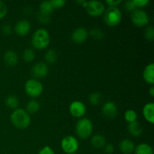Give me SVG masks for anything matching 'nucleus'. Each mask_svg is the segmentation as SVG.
<instances>
[{
  "label": "nucleus",
  "mask_w": 154,
  "mask_h": 154,
  "mask_svg": "<svg viewBox=\"0 0 154 154\" xmlns=\"http://www.w3.org/2000/svg\"><path fill=\"white\" fill-rule=\"evenodd\" d=\"M69 112L71 115L76 118H82L87 112L86 105L81 101H73L69 105Z\"/></svg>",
  "instance_id": "9"
},
{
  "label": "nucleus",
  "mask_w": 154,
  "mask_h": 154,
  "mask_svg": "<svg viewBox=\"0 0 154 154\" xmlns=\"http://www.w3.org/2000/svg\"><path fill=\"white\" fill-rule=\"evenodd\" d=\"M69 154H76V153H69Z\"/></svg>",
  "instance_id": "41"
},
{
  "label": "nucleus",
  "mask_w": 154,
  "mask_h": 154,
  "mask_svg": "<svg viewBox=\"0 0 154 154\" xmlns=\"http://www.w3.org/2000/svg\"><path fill=\"white\" fill-rule=\"evenodd\" d=\"M89 32L84 27H79L74 30L72 34V39L75 43L82 44L88 38Z\"/></svg>",
  "instance_id": "11"
},
{
  "label": "nucleus",
  "mask_w": 154,
  "mask_h": 154,
  "mask_svg": "<svg viewBox=\"0 0 154 154\" xmlns=\"http://www.w3.org/2000/svg\"><path fill=\"white\" fill-rule=\"evenodd\" d=\"M144 36L145 38L149 42H152L154 40V28L152 26H149L146 28L144 31Z\"/></svg>",
  "instance_id": "30"
},
{
  "label": "nucleus",
  "mask_w": 154,
  "mask_h": 154,
  "mask_svg": "<svg viewBox=\"0 0 154 154\" xmlns=\"http://www.w3.org/2000/svg\"><path fill=\"white\" fill-rule=\"evenodd\" d=\"M135 154H153V149L147 143H141L135 147Z\"/></svg>",
  "instance_id": "20"
},
{
  "label": "nucleus",
  "mask_w": 154,
  "mask_h": 154,
  "mask_svg": "<svg viewBox=\"0 0 154 154\" xmlns=\"http://www.w3.org/2000/svg\"><path fill=\"white\" fill-rule=\"evenodd\" d=\"M144 80L149 84H154V63H151L147 65L143 72Z\"/></svg>",
  "instance_id": "17"
},
{
  "label": "nucleus",
  "mask_w": 154,
  "mask_h": 154,
  "mask_svg": "<svg viewBox=\"0 0 154 154\" xmlns=\"http://www.w3.org/2000/svg\"><path fill=\"white\" fill-rule=\"evenodd\" d=\"M90 35L95 40H102L104 37V33L99 29L94 28L90 32Z\"/></svg>",
  "instance_id": "28"
},
{
  "label": "nucleus",
  "mask_w": 154,
  "mask_h": 154,
  "mask_svg": "<svg viewBox=\"0 0 154 154\" xmlns=\"http://www.w3.org/2000/svg\"><path fill=\"white\" fill-rule=\"evenodd\" d=\"M38 154H55V153H54V150L50 146L46 145L39 150Z\"/></svg>",
  "instance_id": "35"
},
{
  "label": "nucleus",
  "mask_w": 154,
  "mask_h": 154,
  "mask_svg": "<svg viewBox=\"0 0 154 154\" xmlns=\"http://www.w3.org/2000/svg\"><path fill=\"white\" fill-rule=\"evenodd\" d=\"M124 118L128 123H133V122L137 121V119H138V114H137L136 111H134V110L129 109L125 112Z\"/></svg>",
  "instance_id": "25"
},
{
  "label": "nucleus",
  "mask_w": 154,
  "mask_h": 154,
  "mask_svg": "<svg viewBox=\"0 0 154 154\" xmlns=\"http://www.w3.org/2000/svg\"><path fill=\"white\" fill-rule=\"evenodd\" d=\"M49 72L48 65L46 63H37L32 68V74L35 78H43L48 75Z\"/></svg>",
  "instance_id": "10"
},
{
  "label": "nucleus",
  "mask_w": 154,
  "mask_h": 154,
  "mask_svg": "<svg viewBox=\"0 0 154 154\" xmlns=\"http://www.w3.org/2000/svg\"><path fill=\"white\" fill-rule=\"evenodd\" d=\"M36 18L38 20V22H40L42 24H48L51 22V15L44 14L39 11L36 14Z\"/></svg>",
  "instance_id": "29"
},
{
  "label": "nucleus",
  "mask_w": 154,
  "mask_h": 154,
  "mask_svg": "<svg viewBox=\"0 0 154 154\" xmlns=\"http://www.w3.org/2000/svg\"><path fill=\"white\" fill-rule=\"evenodd\" d=\"M25 92L29 97L35 99L42 94L44 87L42 82L37 79H29L25 83Z\"/></svg>",
  "instance_id": "5"
},
{
  "label": "nucleus",
  "mask_w": 154,
  "mask_h": 154,
  "mask_svg": "<svg viewBox=\"0 0 154 154\" xmlns=\"http://www.w3.org/2000/svg\"><path fill=\"white\" fill-rule=\"evenodd\" d=\"M51 38L47 29L44 28L38 29L35 30L32 37V45L33 48L37 50H44L50 45Z\"/></svg>",
  "instance_id": "2"
},
{
  "label": "nucleus",
  "mask_w": 154,
  "mask_h": 154,
  "mask_svg": "<svg viewBox=\"0 0 154 154\" xmlns=\"http://www.w3.org/2000/svg\"><path fill=\"white\" fill-rule=\"evenodd\" d=\"M3 60H4L5 63L8 66L13 67V66H16L17 64L18 56L16 52H14V51H11V50H8V51H7L4 54Z\"/></svg>",
  "instance_id": "15"
},
{
  "label": "nucleus",
  "mask_w": 154,
  "mask_h": 154,
  "mask_svg": "<svg viewBox=\"0 0 154 154\" xmlns=\"http://www.w3.org/2000/svg\"><path fill=\"white\" fill-rule=\"evenodd\" d=\"M105 3L108 5L109 7H117L120 4L122 3V0H107Z\"/></svg>",
  "instance_id": "37"
},
{
  "label": "nucleus",
  "mask_w": 154,
  "mask_h": 154,
  "mask_svg": "<svg viewBox=\"0 0 154 154\" xmlns=\"http://www.w3.org/2000/svg\"><path fill=\"white\" fill-rule=\"evenodd\" d=\"M35 58V51L31 48H26L23 53V59L26 63H31Z\"/></svg>",
  "instance_id": "26"
},
{
  "label": "nucleus",
  "mask_w": 154,
  "mask_h": 154,
  "mask_svg": "<svg viewBox=\"0 0 154 154\" xmlns=\"http://www.w3.org/2000/svg\"><path fill=\"white\" fill-rule=\"evenodd\" d=\"M124 8L127 11L129 12H133L134 11L136 10L137 8L134 5L133 2L132 1H126L124 4Z\"/></svg>",
  "instance_id": "33"
},
{
  "label": "nucleus",
  "mask_w": 154,
  "mask_h": 154,
  "mask_svg": "<svg viewBox=\"0 0 154 154\" xmlns=\"http://www.w3.org/2000/svg\"><path fill=\"white\" fill-rule=\"evenodd\" d=\"M20 101L18 98L14 95H10L8 96L5 99V105L11 109L15 110L18 108L19 106Z\"/></svg>",
  "instance_id": "23"
},
{
  "label": "nucleus",
  "mask_w": 154,
  "mask_h": 154,
  "mask_svg": "<svg viewBox=\"0 0 154 154\" xmlns=\"http://www.w3.org/2000/svg\"><path fill=\"white\" fill-rule=\"evenodd\" d=\"M90 143L94 148H102L106 144V139H105V136L98 134V135H95L92 137Z\"/></svg>",
  "instance_id": "19"
},
{
  "label": "nucleus",
  "mask_w": 154,
  "mask_h": 154,
  "mask_svg": "<svg viewBox=\"0 0 154 154\" xmlns=\"http://www.w3.org/2000/svg\"><path fill=\"white\" fill-rule=\"evenodd\" d=\"M2 32L5 35H8L12 32V28L9 24H5L2 27Z\"/></svg>",
  "instance_id": "36"
},
{
  "label": "nucleus",
  "mask_w": 154,
  "mask_h": 154,
  "mask_svg": "<svg viewBox=\"0 0 154 154\" xmlns=\"http://www.w3.org/2000/svg\"><path fill=\"white\" fill-rule=\"evenodd\" d=\"M127 129L129 133L133 137H138L142 134L143 128L138 122L135 121L128 124Z\"/></svg>",
  "instance_id": "18"
},
{
  "label": "nucleus",
  "mask_w": 154,
  "mask_h": 154,
  "mask_svg": "<svg viewBox=\"0 0 154 154\" xmlns=\"http://www.w3.org/2000/svg\"><path fill=\"white\" fill-rule=\"evenodd\" d=\"M102 114L105 117L109 119H113L117 114V106L114 102H107L103 105L102 108Z\"/></svg>",
  "instance_id": "13"
},
{
  "label": "nucleus",
  "mask_w": 154,
  "mask_h": 154,
  "mask_svg": "<svg viewBox=\"0 0 154 154\" xmlns=\"http://www.w3.org/2000/svg\"><path fill=\"white\" fill-rule=\"evenodd\" d=\"M61 148L66 153H74L79 148V142L73 135H67L61 141Z\"/></svg>",
  "instance_id": "6"
},
{
  "label": "nucleus",
  "mask_w": 154,
  "mask_h": 154,
  "mask_svg": "<svg viewBox=\"0 0 154 154\" xmlns=\"http://www.w3.org/2000/svg\"><path fill=\"white\" fill-rule=\"evenodd\" d=\"M149 94L150 95L151 97H153L154 96V87L153 85L151 86V87H150V90H149Z\"/></svg>",
  "instance_id": "39"
},
{
  "label": "nucleus",
  "mask_w": 154,
  "mask_h": 154,
  "mask_svg": "<svg viewBox=\"0 0 154 154\" xmlns=\"http://www.w3.org/2000/svg\"><path fill=\"white\" fill-rule=\"evenodd\" d=\"M51 2L54 9L62 8L66 4V0H51Z\"/></svg>",
  "instance_id": "31"
},
{
  "label": "nucleus",
  "mask_w": 154,
  "mask_h": 154,
  "mask_svg": "<svg viewBox=\"0 0 154 154\" xmlns=\"http://www.w3.org/2000/svg\"><path fill=\"white\" fill-rule=\"evenodd\" d=\"M8 13V8L5 3L2 1H0V20L4 18Z\"/></svg>",
  "instance_id": "32"
},
{
  "label": "nucleus",
  "mask_w": 154,
  "mask_h": 154,
  "mask_svg": "<svg viewBox=\"0 0 154 154\" xmlns=\"http://www.w3.org/2000/svg\"><path fill=\"white\" fill-rule=\"evenodd\" d=\"M31 29V23L27 20H20L14 26V32L19 36H25Z\"/></svg>",
  "instance_id": "12"
},
{
  "label": "nucleus",
  "mask_w": 154,
  "mask_h": 154,
  "mask_svg": "<svg viewBox=\"0 0 154 154\" xmlns=\"http://www.w3.org/2000/svg\"><path fill=\"white\" fill-rule=\"evenodd\" d=\"M143 115L144 119L150 124L154 123V104L153 102H148L143 108Z\"/></svg>",
  "instance_id": "16"
},
{
  "label": "nucleus",
  "mask_w": 154,
  "mask_h": 154,
  "mask_svg": "<svg viewBox=\"0 0 154 154\" xmlns=\"http://www.w3.org/2000/svg\"><path fill=\"white\" fill-rule=\"evenodd\" d=\"M135 148V143L130 139H123L119 144V149L123 154H131L134 152Z\"/></svg>",
  "instance_id": "14"
},
{
  "label": "nucleus",
  "mask_w": 154,
  "mask_h": 154,
  "mask_svg": "<svg viewBox=\"0 0 154 154\" xmlns=\"http://www.w3.org/2000/svg\"><path fill=\"white\" fill-rule=\"evenodd\" d=\"M57 58H58L57 53L54 50H48L45 54V60L46 61V63H49V64H54V63H55L57 62Z\"/></svg>",
  "instance_id": "24"
},
{
  "label": "nucleus",
  "mask_w": 154,
  "mask_h": 154,
  "mask_svg": "<svg viewBox=\"0 0 154 154\" xmlns=\"http://www.w3.org/2000/svg\"><path fill=\"white\" fill-rule=\"evenodd\" d=\"M131 20L136 26L143 27L148 24L149 16L145 11L137 8L131 14Z\"/></svg>",
  "instance_id": "7"
},
{
  "label": "nucleus",
  "mask_w": 154,
  "mask_h": 154,
  "mask_svg": "<svg viewBox=\"0 0 154 154\" xmlns=\"http://www.w3.org/2000/svg\"><path fill=\"white\" fill-rule=\"evenodd\" d=\"M10 120L13 126L19 129H25L31 123V117L26 110L17 108L11 114Z\"/></svg>",
  "instance_id": "1"
},
{
  "label": "nucleus",
  "mask_w": 154,
  "mask_h": 154,
  "mask_svg": "<svg viewBox=\"0 0 154 154\" xmlns=\"http://www.w3.org/2000/svg\"><path fill=\"white\" fill-rule=\"evenodd\" d=\"M54 10V8H53L51 1H44L39 5V12L44 14L51 15Z\"/></svg>",
  "instance_id": "22"
},
{
  "label": "nucleus",
  "mask_w": 154,
  "mask_h": 154,
  "mask_svg": "<svg viewBox=\"0 0 154 154\" xmlns=\"http://www.w3.org/2000/svg\"><path fill=\"white\" fill-rule=\"evenodd\" d=\"M122 12L117 7H109L104 12V22L111 27L117 26L122 20Z\"/></svg>",
  "instance_id": "3"
},
{
  "label": "nucleus",
  "mask_w": 154,
  "mask_h": 154,
  "mask_svg": "<svg viewBox=\"0 0 154 154\" xmlns=\"http://www.w3.org/2000/svg\"><path fill=\"white\" fill-rule=\"evenodd\" d=\"M41 105L36 99H31L29 101L26 105V111L28 114H35L40 110Z\"/></svg>",
  "instance_id": "21"
},
{
  "label": "nucleus",
  "mask_w": 154,
  "mask_h": 154,
  "mask_svg": "<svg viewBox=\"0 0 154 154\" xmlns=\"http://www.w3.org/2000/svg\"><path fill=\"white\" fill-rule=\"evenodd\" d=\"M84 2V0H81V1H77L76 2L78 3V4H81V5H82Z\"/></svg>",
  "instance_id": "40"
},
{
  "label": "nucleus",
  "mask_w": 154,
  "mask_h": 154,
  "mask_svg": "<svg viewBox=\"0 0 154 154\" xmlns=\"http://www.w3.org/2000/svg\"><path fill=\"white\" fill-rule=\"evenodd\" d=\"M89 101L93 105H99L102 101V96L99 93H93L89 96Z\"/></svg>",
  "instance_id": "27"
},
{
  "label": "nucleus",
  "mask_w": 154,
  "mask_h": 154,
  "mask_svg": "<svg viewBox=\"0 0 154 154\" xmlns=\"http://www.w3.org/2000/svg\"><path fill=\"white\" fill-rule=\"evenodd\" d=\"M93 124L88 118H81L75 125V132L81 139H87L91 135Z\"/></svg>",
  "instance_id": "4"
},
{
  "label": "nucleus",
  "mask_w": 154,
  "mask_h": 154,
  "mask_svg": "<svg viewBox=\"0 0 154 154\" xmlns=\"http://www.w3.org/2000/svg\"><path fill=\"white\" fill-rule=\"evenodd\" d=\"M135 7L141 9V8H144L149 3L148 0H132Z\"/></svg>",
  "instance_id": "34"
},
{
  "label": "nucleus",
  "mask_w": 154,
  "mask_h": 154,
  "mask_svg": "<svg viewBox=\"0 0 154 154\" xmlns=\"http://www.w3.org/2000/svg\"><path fill=\"white\" fill-rule=\"evenodd\" d=\"M105 152L108 154H111L114 152V146L112 144H106L104 147Z\"/></svg>",
  "instance_id": "38"
},
{
  "label": "nucleus",
  "mask_w": 154,
  "mask_h": 154,
  "mask_svg": "<svg viewBox=\"0 0 154 154\" xmlns=\"http://www.w3.org/2000/svg\"><path fill=\"white\" fill-rule=\"evenodd\" d=\"M85 8L87 14L92 17L100 16L103 14L105 11V7L103 3L96 0L89 1Z\"/></svg>",
  "instance_id": "8"
}]
</instances>
